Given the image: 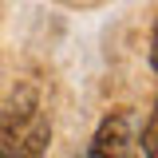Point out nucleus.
Here are the masks:
<instances>
[{
    "instance_id": "f257e3e1",
    "label": "nucleus",
    "mask_w": 158,
    "mask_h": 158,
    "mask_svg": "<svg viewBox=\"0 0 158 158\" xmlns=\"http://www.w3.org/2000/svg\"><path fill=\"white\" fill-rule=\"evenodd\" d=\"M131 146H135V115L131 111H111L99 123L87 158H131Z\"/></svg>"
},
{
    "instance_id": "f03ea898",
    "label": "nucleus",
    "mask_w": 158,
    "mask_h": 158,
    "mask_svg": "<svg viewBox=\"0 0 158 158\" xmlns=\"http://www.w3.org/2000/svg\"><path fill=\"white\" fill-rule=\"evenodd\" d=\"M154 135H158V123L146 118V131H142V150H146V158H154Z\"/></svg>"
}]
</instances>
